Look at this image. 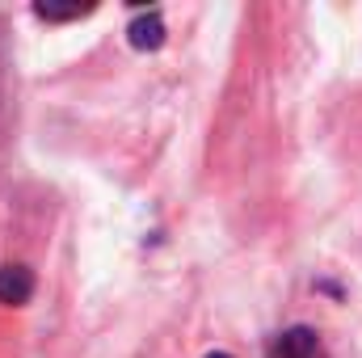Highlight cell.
Returning <instances> with one entry per match:
<instances>
[{"label":"cell","instance_id":"3957f363","mask_svg":"<svg viewBox=\"0 0 362 358\" xmlns=\"http://www.w3.org/2000/svg\"><path fill=\"white\" fill-rule=\"evenodd\" d=\"M34 295V274L25 266H0V304H25Z\"/></svg>","mask_w":362,"mask_h":358},{"label":"cell","instance_id":"5b68a950","mask_svg":"<svg viewBox=\"0 0 362 358\" xmlns=\"http://www.w3.org/2000/svg\"><path fill=\"white\" fill-rule=\"evenodd\" d=\"M206 358H232V354H223V350H215V354H206Z\"/></svg>","mask_w":362,"mask_h":358},{"label":"cell","instance_id":"277c9868","mask_svg":"<svg viewBox=\"0 0 362 358\" xmlns=\"http://www.w3.org/2000/svg\"><path fill=\"white\" fill-rule=\"evenodd\" d=\"M93 13V4H72V8H55V4H34V17L42 21H72V17H85Z\"/></svg>","mask_w":362,"mask_h":358},{"label":"cell","instance_id":"7a4b0ae2","mask_svg":"<svg viewBox=\"0 0 362 358\" xmlns=\"http://www.w3.org/2000/svg\"><path fill=\"white\" fill-rule=\"evenodd\" d=\"M131 47H139V51H156L160 42H165V21H160V13L156 8H148V13H139L135 21H131Z\"/></svg>","mask_w":362,"mask_h":358},{"label":"cell","instance_id":"6da1fadb","mask_svg":"<svg viewBox=\"0 0 362 358\" xmlns=\"http://www.w3.org/2000/svg\"><path fill=\"white\" fill-rule=\"evenodd\" d=\"M270 358H329V354L320 350V342H316V333H312V329L295 325V329H286V333H278V337H274Z\"/></svg>","mask_w":362,"mask_h":358}]
</instances>
